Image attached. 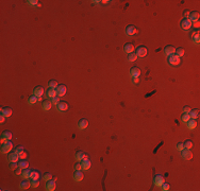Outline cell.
Listing matches in <instances>:
<instances>
[{
  "label": "cell",
  "mask_w": 200,
  "mask_h": 191,
  "mask_svg": "<svg viewBox=\"0 0 200 191\" xmlns=\"http://www.w3.org/2000/svg\"><path fill=\"white\" fill-rule=\"evenodd\" d=\"M12 149H13V143L10 140H7L4 143H2V145H1V153L2 154H9L12 151Z\"/></svg>",
  "instance_id": "1"
},
{
  "label": "cell",
  "mask_w": 200,
  "mask_h": 191,
  "mask_svg": "<svg viewBox=\"0 0 200 191\" xmlns=\"http://www.w3.org/2000/svg\"><path fill=\"white\" fill-rule=\"evenodd\" d=\"M192 25H193V23L189 21V19H188V18H184V19H182V21L180 22V27H181V29H182V30H184V31L189 30L190 28H192Z\"/></svg>",
  "instance_id": "2"
},
{
  "label": "cell",
  "mask_w": 200,
  "mask_h": 191,
  "mask_svg": "<svg viewBox=\"0 0 200 191\" xmlns=\"http://www.w3.org/2000/svg\"><path fill=\"white\" fill-rule=\"evenodd\" d=\"M135 53H136L137 57H145L147 55V53H148V49H147L145 46H140L136 49Z\"/></svg>",
  "instance_id": "3"
},
{
  "label": "cell",
  "mask_w": 200,
  "mask_h": 191,
  "mask_svg": "<svg viewBox=\"0 0 200 191\" xmlns=\"http://www.w3.org/2000/svg\"><path fill=\"white\" fill-rule=\"evenodd\" d=\"M167 62H168L170 65H172V66H178V65L180 64V62H181V59H180V57H178L176 54H173V55L168 56Z\"/></svg>",
  "instance_id": "4"
},
{
  "label": "cell",
  "mask_w": 200,
  "mask_h": 191,
  "mask_svg": "<svg viewBox=\"0 0 200 191\" xmlns=\"http://www.w3.org/2000/svg\"><path fill=\"white\" fill-rule=\"evenodd\" d=\"M181 156H182V158H183V159L189 160V159L193 158V153H192V151L188 150V149H183L181 151Z\"/></svg>",
  "instance_id": "5"
},
{
  "label": "cell",
  "mask_w": 200,
  "mask_h": 191,
  "mask_svg": "<svg viewBox=\"0 0 200 191\" xmlns=\"http://www.w3.org/2000/svg\"><path fill=\"white\" fill-rule=\"evenodd\" d=\"M55 90H57V93H58V97H64V96L66 94V91H67V87L65 85L61 84L55 88Z\"/></svg>",
  "instance_id": "6"
},
{
  "label": "cell",
  "mask_w": 200,
  "mask_h": 191,
  "mask_svg": "<svg viewBox=\"0 0 200 191\" xmlns=\"http://www.w3.org/2000/svg\"><path fill=\"white\" fill-rule=\"evenodd\" d=\"M19 159V155L17 154L15 151L14 152H10L7 154V160L9 162H17Z\"/></svg>",
  "instance_id": "7"
},
{
  "label": "cell",
  "mask_w": 200,
  "mask_h": 191,
  "mask_svg": "<svg viewBox=\"0 0 200 191\" xmlns=\"http://www.w3.org/2000/svg\"><path fill=\"white\" fill-rule=\"evenodd\" d=\"M165 181V179H164V177L162 176V175H160V174H158V175H155L154 176V178H153V184L156 186V187H161L162 186V184Z\"/></svg>",
  "instance_id": "8"
},
{
  "label": "cell",
  "mask_w": 200,
  "mask_h": 191,
  "mask_svg": "<svg viewBox=\"0 0 200 191\" xmlns=\"http://www.w3.org/2000/svg\"><path fill=\"white\" fill-rule=\"evenodd\" d=\"M84 178V174L81 170H76L74 173V180L75 181H81Z\"/></svg>",
  "instance_id": "9"
},
{
  "label": "cell",
  "mask_w": 200,
  "mask_h": 191,
  "mask_svg": "<svg viewBox=\"0 0 200 191\" xmlns=\"http://www.w3.org/2000/svg\"><path fill=\"white\" fill-rule=\"evenodd\" d=\"M199 16H200L199 12H197V11H194V12H192V13H189L188 19H189V21H190V22L193 23V22L199 21Z\"/></svg>",
  "instance_id": "10"
},
{
  "label": "cell",
  "mask_w": 200,
  "mask_h": 191,
  "mask_svg": "<svg viewBox=\"0 0 200 191\" xmlns=\"http://www.w3.org/2000/svg\"><path fill=\"white\" fill-rule=\"evenodd\" d=\"M81 166H82V170H85L86 171V170H89L91 168L92 162H91V160L87 157H85V158H83L81 160Z\"/></svg>",
  "instance_id": "11"
},
{
  "label": "cell",
  "mask_w": 200,
  "mask_h": 191,
  "mask_svg": "<svg viewBox=\"0 0 200 191\" xmlns=\"http://www.w3.org/2000/svg\"><path fill=\"white\" fill-rule=\"evenodd\" d=\"M55 187H57V184L53 179H51L49 181H46V186H45V189L47 191H54L55 190Z\"/></svg>",
  "instance_id": "12"
},
{
  "label": "cell",
  "mask_w": 200,
  "mask_h": 191,
  "mask_svg": "<svg viewBox=\"0 0 200 191\" xmlns=\"http://www.w3.org/2000/svg\"><path fill=\"white\" fill-rule=\"evenodd\" d=\"M11 139H12V133L10 131H5L1 134V143H4L5 141Z\"/></svg>",
  "instance_id": "13"
},
{
  "label": "cell",
  "mask_w": 200,
  "mask_h": 191,
  "mask_svg": "<svg viewBox=\"0 0 200 191\" xmlns=\"http://www.w3.org/2000/svg\"><path fill=\"white\" fill-rule=\"evenodd\" d=\"M136 33H137V29H136V27H134V25H132V24L128 25V27L126 28V34L129 36H132Z\"/></svg>",
  "instance_id": "14"
},
{
  "label": "cell",
  "mask_w": 200,
  "mask_h": 191,
  "mask_svg": "<svg viewBox=\"0 0 200 191\" xmlns=\"http://www.w3.org/2000/svg\"><path fill=\"white\" fill-rule=\"evenodd\" d=\"M176 52V48L173 46H167L164 48V53L166 54L167 56H170V55H173Z\"/></svg>",
  "instance_id": "15"
},
{
  "label": "cell",
  "mask_w": 200,
  "mask_h": 191,
  "mask_svg": "<svg viewBox=\"0 0 200 191\" xmlns=\"http://www.w3.org/2000/svg\"><path fill=\"white\" fill-rule=\"evenodd\" d=\"M57 109L59 111H66L68 109V104L66 102H63V101H60L59 104L57 105Z\"/></svg>",
  "instance_id": "16"
},
{
  "label": "cell",
  "mask_w": 200,
  "mask_h": 191,
  "mask_svg": "<svg viewBox=\"0 0 200 191\" xmlns=\"http://www.w3.org/2000/svg\"><path fill=\"white\" fill-rule=\"evenodd\" d=\"M124 50L128 54L132 53V52H134V45L132 44V42H127V44L124 46Z\"/></svg>",
  "instance_id": "17"
},
{
  "label": "cell",
  "mask_w": 200,
  "mask_h": 191,
  "mask_svg": "<svg viewBox=\"0 0 200 191\" xmlns=\"http://www.w3.org/2000/svg\"><path fill=\"white\" fill-rule=\"evenodd\" d=\"M30 187H31V181H29L28 179H23L19 184V189L20 190H27Z\"/></svg>",
  "instance_id": "18"
},
{
  "label": "cell",
  "mask_w": 200,
  "mask_h": 191,
  "mask_svg": "<svg viewBox=\"0 0 200 191\" xmlns=\"http://www.w3.org/2000/svg\"><path fill=\"white\" fill-rule=\"evenodd\" d=\"M44 93H45V90H44V88H43L42 86H36V87L34 88V90H33V94L36 96V97H42Z\"/></svg>",
  "instance_id": "19"
},
{
  "label": "cell",
  "mask_w": 200,
  "mask_h": 191,
  "mask_svg": "<svg viewBox=\"0 0 200 191\" xmlns=\"http://www.w3.org/2000/svg\"><path fill=\"white\" fill-rule=\"evenodd\" d=\"M141 74V69L138 67H132L131 70H130V75L132 77H138Z\"/></svg>",
  "instance_id": "20"
},
{
  "label": "cell",
  "mask_w": 200,
  "mask_h": 191,
  "mask_svg": "<svg viewBox=\"0 0 200 191\" xmlns=\"http://www.w3.org/2000/svg\"><path fill=\"white\" fill-rule=\"evenodd\" d=\"M186 126H187L188 129H195L197 127V121H196V119H192V118H190L187 121V122H186Z\"/></svg>",
  "instance_id": "21"
},
{
  "label": "cell",
  "mask_w": 200,
  "mask_h": 191,
  "mask_svg": "<svg viewBox=\"0 0 200 191\" xmlns=\"http://www.w3.org/2000/svg\"><path fill=\"white\" fill-rule=\"evenodd\" d=\"M87 126H89V120L85 119V118L81 119L79 121V123H78V127H79L80 129H85Z\"/></svg>",
  "instance_id": "22"
},
{
  "label": "cell",
  "mask_w": 200,
  "mask_h": 191,
  "mask_svg": "<svg viewBox=\"0 0 200 191\" xmlns=\"http://www.w3.org/2000/svg\"><path fill=\"white\" fill-rule=\"evenodd\" d=\"M85 157H87V155H86L85 153H83L82 151H78L77 153H76V155H75V159L77 160V161H81L83 158H85Z\"/></svg>",
  "instance_id": "23"
},
{
  "label": "cell",
  "mask_w": 200,
  "mask_h": 191,
  "mask_svg": "<svg viewBox=\"0 0 200 191\" xmlns=\"http://www.w3.org/2000/svg\"><path fill=\"white\" fill-rule=\"evenodd\" d=\"M46 96H47L49 99H53L54 97H58V93H57V90L55 89H50V88H48V90L46 91Z\"/></svg>",
  "instance_id": "24"
},
{
  "label": "cell",
  "mask_w": 200,
  "mask_h": 191,
  "mask_svg": "<svg viewBox=\"0 0 200 191\" xmlns=\"http://www.w3.org/2000/svg\"><path fill=\"white\" fill-rule=\"evenodd\" d=\"M188 115H189V117L192 118V119H197L198 117H199V109H197V108H195V109H190L189 110V112H188Z\"/></svg>",
  "instance_id": "25"
},
{
  "label": "cell",
  "mask_w": 200,
  "mask_h": 191,
  "mask_svg": "<svg viewBox=\"0 0 200 191\" xmlns=\"http://www.w3.org/2000/svg\"><path fill=\"white\" fill-rule=\"evenodd\" d=\"M0 111H1V114L2 115H4L6 118L7 117H11L12 116V109L10 108V107H5V108H1V109H0Z\"/></svg>",
  "instance_id": "26"
},
{
  "label": "cell",
  "mask_w": 200,
  "mask_h": 191,
  "mask_svg": "<svg viewBox=\"0 0 200 191\" xmlns=\"http://www.w3.org/2000/svg\"><path fill=\"white\" fill-rule=\"evenodd\" d=\"M31 172H32V170H30V169H23V171H22V173H21V177L23 178V179H29L30 178V175H31Z\"/></svg>",
  "instance_id": "27"
},
{
  "label": "cell",
  "mask_w": 200,
  "mask_h": 191,
  "mask_svg": "<svg viewBox=\"0 0 200 191\" xmlns=\"http://www.w3.org/2000/svg\"><path fill=\"white\" fill-rule=\"evenodd\" d=\"M42 107H43V109H44V110H49L52 107L51 101H44V102H43V104H42Z\"/></svg>",
  "instance_id": "28"
},
{
  "label": "cell",
  "mask_w": 200,
  "mask_h": 191,
  "mask_svg": "<svg viewBox=\"0 0 200 191\" xmlns=\"http://www.w3.org/2000/svg\"><path fill=\"white\" fill-rule=\"evenodd\" d=\"M41 174L37 170H32L31 175H30V179H39Z\"/></svg>",
  "instance_id": "29"
},
{
  "label": "cell",
  "mask_w": 200,
  "mask_h": 191,
  "mask_svg": "<svg viewBox=\"0 0 200 191\" xmlns=\"http://www.w3.org/2000/svg\"><path fill=\"white\" fill-rule=\"evenodd\" d=\"M58 86H59V84L55 80H51L48 82V88H50V89H55Z\"/></svg>",
  "instance_id": "30"
},
{
  "label": "cell",
  "mask_w": 200,
  "mask_h": 191,
  "mask_svg": "<svg viewBox=\"0 0 200 191\" xmlns=\"http://www.w3.org/2000/svg\"><path fill=\"white\" fill-rule=\"evenodd\" d=\"M18 166L22 169H27L29 167V162L26 160V159H20V161L18 162Z\"/></svg>",
  "instance_id": "31"
},
{
  "label": "cell",
  "mask_w": 200,
  "mask_h": 191,
  "mask_svg": "<svg viewBox=\"0 0 200 191\" xmlns=\"http://www.w3.org/2000/svg\"><path fill=\"white\" fill-rule=\"evenodd\" d=\"M137 59V55H136V53L134 52H132V53H130V54H128V60L130 63H133V62H135V60Z\"/></svg>",
  "instance_id": "32"
},
{
  "label": "cell",
  "mask_w": 200,
  "mask_h": 191,
  "mask_svg": "<svg viewBox=\"0 0 200 191\" xmlns=\"http://www.w3.org/2000/svg\"><path fill=\"white\" fill-rule=\"evenodd\" d=\"M183 145H184V149L190 150L194 146V143H193L192 140H185V142H183Z\"/></svg>",
  "instance_id": "33"
},
{
  "label": "cell",
  "mask_w": 200,
  "mask_h": 191,
  "mask_svg": "<svg viewBox=\"0 0 200 191\" xmlns=\"http://www.w3.org/2000/svg\"><path fill=\"white\" fill-rule=\"evenodd\" d=\"M184 53H185V50L183 49V48H178L177 50H176V52H175V54L178 56V57H182L184 55Z\"/></svg>",
  "instance_id": "34"
},
{
  "label": "cell",
  "mask_w": 200,
  "mask_h": 191,
  "mask_svg": "<svg viewBox=\"0 0 200 191\" xmlns=\"http://www.w3.org/2000/svg\"><path fill=\"white\" fill-rule=\"evenodd\" d=\"M193 41L195 42V44H199L200 42V35H199V32H196L193 34Z\"/></svg>",
  "instance_id": "35"
},
{
  "label": "cell",
  "mask_w": 200,
  "mask_h": 191,
  "mask_svg": "<svg viewBox=\"0 0 200 191\" xmlns=\"http://www.w3.org/2000/svg\"><path fill=\"white\" fill-rule=\"evenodd\" d=\"M37 102V97H36V96H31V97L28 99V103L30 104V105H33V104H35Z\"/></svg>",
  "instance_id": "36"
},
{
  "label": "cell",
  "mask_w": 200,
  "mask_h": 191,
  "mask_svg": "<svg viewBox=\"0 0 200 191\" xmlns=\"http://www.w3.org/2000/svg\"><path fill=\"white\" fill-rule=\"evenodd\" d=\"M189 119H190V117H189V115H188V114H183V115L181 116V122L186 123Z\"/></svg>",
  "instance_id": "37"
},
{
  "label": "cell",
  "mask_w": 200,
  "mask_h": 191,
  "mask_svg": "<svg viewBox=\"0 0 200 191\" xmlns=\"http://www.w3.org/2000/svg\"><path fill=\"white\" fill-rule=\"evenodd\" d=\"M43 178H44V180H46V181H49V180H51L52 178H53V176H52V174L51 173H45L44 175H43Z\"/></svg>",
  "instance_id": "38"
},
{
  "label": "cell",
  "mask_w": 200,
  "mask_h": 191,
  "mask_svg": "<svg viewBox=\"0 0 200 191\" xmlns=\"http://www.w3.org/2000/svg\"><path fill=\"white\" fill-rule=\"evenodd\" d=\"M39 186V180L38 179H31V187L32 188H37Z\"/></svg>",
  "instance_id": "39"
},
{
  "label": "cell",
  "mask_w": 200,
  "mask_h": 191,
  "mask_svg": "<svg viewBox=\"0 0 200 191\" xmlns=\"http://www.w3.org/2000/svg\"><path fill=\"white\" fill-rule=\"evenodd\" d=\"M161 189H162L163 191H168V190L170 189V185H169V184H167V183H165V181H164V183L162 184V186H161Z\"/></svg>",
  "instance_id": "40"
},
{
  "label": "cell",
  "mask_w": 200,
  "mask_h": 191,
  "mask_svg": "<svg viewBox=\"0 0 200 191\" xmlns=\"http://www.w3.org/2000/svg\"><path fill=\"white\" fill-rule=\"evenodd\" d=\"M23 151H25V149H23V146H22V145H18V146H16V147H15V152H16L17 154H18V155H19L21 152H23Z\"/></svg>",
  "instance_id": "41"
},
{
  "label": "cell",
  "mask_w": 200,
  "mask_h": 191,
  "mask_svg": "<svg viewBox=\"0 0 200 191\" xmlns=\"http://www.w3.org/2000/svg\"><path fill=\"white\" fill-rule=\"evenodd\" d=\"M14 171H15V174H16V175H21V173H22L23 169H22V168H20V167L18 166V167H17Z\"/></svg>",
  "instance_id": "42"
},
{
  "label": "cell",
  "mask_w": 200,
  "mask_h": 191,
  "mask_svg": "<svg viewBox=\"0 0 200 191\" xmlns=\"http://www.w3.org/2000/svg\"><path fill=\"white\" fill-rule=\"evenodd\" d=\"M59 102H60V99H59V97H54L53 99H51V103H52V105H58L59 104Z\"/></svg>",
  "instance_id": "43"
},
{
  "label": "cell",
  "mask_w": 200,
  "mask_h": 191,
  "mask_svg": "<svg viewBox=\"0 0 200 191\" xmlns=\"http://www.w3.org/2000/svg\"><path fill=\"white\" fill-rule=\"evenodd\" d=\"M27 156H28V153L26 151H23V152H21L19 154V159H26V158H27Z\"/></svg>",
  "instance_id": "44"
},
{
  "label": "cell",
  "mask_w": 200,
  "mask_h": 191,
  "mask_svg": "<svg viewBox=\"0 0 200 191\" xmlns=\"http://www.w3.org/2000/svg\"><path fill=\"white\" fill-rule=\"evenodd\" d=\"M17 167H18V163H17V162H10V169L11 170H15Z\"/></svg>",
  "instance_id": "45"
},
{
  "label": "cell",
  "mask_w": 200,
  "mask_h": 191,
  "mask_svg": "<svg viewBox=\"0 0 200 191\" xmlns=\"http://www.w3.org/2000/svg\"><path fill=\"white\" fill-rule=\"evenodd\" d=\"M30 5H33V6H36L38 4V1L37 0H29V1H27Z\"/></svg>",
  "instance_id": "46"
},
{
  "label": "cell",
  "mask_w": 200,
  "mask_h": 191,
  "mask_svg": "<svg viewBox=\"0 0 200 191\" xmlns=\"http://www.w3.org/2000/svg\"><path fill=\"white\" fill-rule=\"evenodd\" d=\"M184 149V145H183V142H179L178 144H177V150L178 151H182Z\"/></svg>",
  "instance_id": "47"
},
{
  "label": "cell",
  "mask_w": 200,
  "mask_h": 191,
  "mask_svg": "<svg viewBox=\"0 0 200 191\" xmlns=\"http://www.w3.org/2000/svg\"><path fill=\"white\" fill-rule=\"evenodd\" d=\"M190 110V107L189 106H184L183 108H182V111H183V114H188Z\"/></svg>",
  "instance_id": "48"
},
{
  "label": "cell",
  "mask_w": 200,
  "mask_h": 191,
  "mask_svg": "<svg viewBox=\"0 0 200 191\" xmlns=\"http://www.w3.org/2000/svg\"><path fill=\"white\" fill-rule=\"evenodd\" d=\"M75 170H82V166H81V162H78L75 164Z\"/></svg>",
  "instance_id": "49"
},
{
  "label": "cell",
  "mask_w": 200,
  "mask_h": 191,
  "mask_svg": "<svg viewBox=\"0 0 200 191\" xmlns=\"http://www.w3.org/2000/svg\"><path fill=\"white\" fill-rule=\"evenodd\" d=\"M188 16H189V12L187 10H185L183 12V17H184V18H188Z\"/></svg>",
  "instance_id": "50"
},
{
  "label": "cell",
  "mask_w": 200,
  "mask_h": 191,
  "mask_svg": "<svg viewBox=\"0 0 200 191\" xmlns=\"http://www.w3.org/2000/svg\"><path fill=\"white\" fill-rule=\"evenodd\" d=\"M5 118H6V117H5L4 115H2V114H1V116H0V122L3 123L4 121H5Z\"/></svg>",
  "instance_id": "51"
},
{
  "label": "cell",
  "mask_w": 200,
  "mask_h": 191,
  "mask_svg": "<svg viewBox=\"0 0 200 191\" xmlns=\"http://www.w3.org/2000/svg\"><path fill=\"white\" fill-rule=\"evenodd\" d=\"M132 82L135 83V84H137L138 82H140V79H138V77H132Z\"/></svg>",
  "instance_id": "52"
},
{
  "label": "cell",
  "mask_w": 200,
  "mask_h": 191,
  "mask_svg": "<svg viewBox=\"0 0 200 191\" xmlns=\"http://www.w3.org/2000/svg\"><path fill=\"white\" fill-rule=\"evenodd\" d=\"M199 24H200V23H199V21H196V22H194V27H195V28H198V27H199Z\"/></svg>",
  "instance_id": "53"
},
{
  "label": "cell",
  "mask_w": 200,
  "mask_h": 191,
  "mask_svg": "<svg viewBox=\"0 0 200 191\" xmlns=\"http://www.w3.org/2000/svg\"><path fill=\"white\" fill-rule=\"evenodd\" d=\"M37 102H42V97H37Z\"/></svg>",
  "instance_id": "54"
},
{
  "label": "cell",
  "mask_w": 200,
  "mask_h": 191,
  "mask_svg": "<svg viewBox=\"0 0 200 191\" xmlns=\"http://www.w3.org/2000/svg\"><path fill=\"white\" fill-rule=\"evenodd\" d=\"M101 2H102V3H108L109 1H108V0H103V1H101Z\"/></svg>",
  "instance_id": "55"
}]
</instances>
